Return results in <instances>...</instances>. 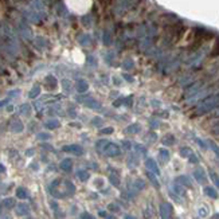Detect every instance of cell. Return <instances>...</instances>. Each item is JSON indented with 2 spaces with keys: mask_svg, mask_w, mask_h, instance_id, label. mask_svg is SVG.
<instances>
[{
  "mask_svg": "<svg viewBox=\"0 0 219 219\" xmlns=\"http://www.w3.org/2000/svg\"><path fill=\"white\" fill-rule=\"evenodd\" d=\"M132 65H133V63H132V62L129 61V62H126V63H124V67H125V69H131Z\"/></svg>",
  "mask_w": 219,
  "mask_h": 219,
  "instance_id": "cell-1",
  "label": "cell"
}]
</instances>
